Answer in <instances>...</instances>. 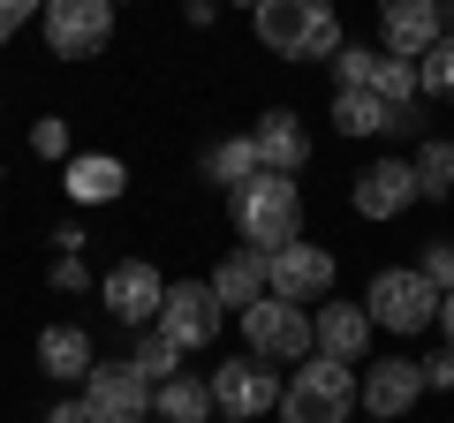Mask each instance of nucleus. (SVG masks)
<instances>
[{
  "label": "nucleus",
  "mask_w": 454,
  "mask_h": 423,
  "mask_svg": "<svg viewBox=\"0 0 454 423\" xmlns=\"http://www.w3.org/2000/svg\"><path fill=\"white\" fill-rule=\"evenodd\" d=\"M205 174H212V181H227V189L258 181V174H265V166H258V144H250V136H227V144L205 159Z\"/></svg>",
  "instance_id": "nucleus-25"
},
{
  "label": "nucleus",
  "mask_w": 454,
  "mask_h": 423,
  "mask_svg": "<svg viewBox=\"0 0 454 423\" xmlns=\"http://www.w3.org/2000/svg\"><path fill=\"white\" fill-rule=\"evenodd\" d=\"M417 401H424V363H409V356H387L356 378V408H372L379 423H402Z\"/></svg>",
  "instance_id": "nucleus-12"
},
{
  "label": "nucleus",
  "mask_w": 454,
  "mask_h": 423,
  "mask_svg": "<svg viewBox=\"0 0 454 423\" xmlns=\"http://www.w3.org/2000/svg\"><path fill=\"white\" fill-rule=\"evenodd\" d=\"M243 348L258 363H303V356H318L310 310L303 303H280V295H258V303L243 310Z\"/></svg>",
  "instance_id": "nucleus-5"
},
{
  "label": "nucleus",
  "mask_w": 454,
  "mask_h": 423,
  "mask_svg": "<svg viewBox=\"0 0 454 423\" xmlns=\"http://www.w3.org/2000/svg\"><path fill=\"white\" fill-rule=\"evenodd\" d=\"M31 151H38V159H68V121H31Z\"/></svg>",
  "instance_id": "nucleus-29"
},
{
  "label": "nucleus",
  "mask_w": 454,
  "mask_h": 423,
  "mask_svg": "<svg viewBox=\"0 0 454 423\" xmlns=\"http://www.w3.org/2000/svg\"><path fill=\"white\" fill-rule=\"evenodd\" d=\"M417 273L432 280L439 295H447V288H454V242H432V250H424V265H417Z\"/></svg>",
  "instance_id": "nucleus-30"
},
{
  "label": "nucleus",
  "mask_w": 454,
  "mask_h": 423,
  "mask_svg": "<svg viewBox=\"0 0 454 423\" xmlns=\"http://www.w3.org/2000/svg\"><path fill=\"white\" fill-rule=\"evenodd\" d=\"M372 91H379V106H387V114L417 106V98H424V83H417V61H394V53H379V68H372Z\"/></svg>",
  "instance_id": "nucleus-22"
},
{
  "label": "nucleus",
  "mask_w": 454,
  "mask_h": 423,
  "mask_svg": "<svg viewBox=\"0 0 454 423\" xmlns=\"http://www.w3.org/2000/svg\"><path fill=\"white\" fill-rule=\"evenodd\" d=\"M129 371L145 378V386H167V378L182 371V348L167 341L160 326H145V333H137V356H129Z\"/></svg>",
  "instance_id": "nucleus-24"
},
{
  "label": "nucleus",
  "mask_w": 454,
  "mask_h": 423,
  "mask_svg": "<svg viewBox=\"0 0 454 423\" xmlns=\"http://www.w3.org/2000/svg\"><path fill=\"white\" fill-rule=\"evenodd\" d=\"M454 393V348H447V356H424V393Z\"/></svg>",
  "instance_id": "nucleus-32"
},
{
  "label": "nucleus",
  "mask_w": 454,
  "mask_h": 423,
  "mask_svg": "<svg viewBox=\"0 0 454 423\" xmlns=\"http://www.w3.org/2000/svg\"><path fill=\"white\" fill-rule=\"evenodd\" d=\"M372 68H379V46H340L333 53V91H372Z\"/></svg>",
  "instance_id": "nucleus-27"
},
{
  "label": "nucleus",
  "mask_w": 454,
  "mask_h": 423,
  "mask_svg": "<svg viewBox=\"0 0 454 423\" xmlns=\"http://www.w3.org/2000/svg\"><path fill=\"white\" fill-rule=\"evenodd\" d=\"M409 196H417V166L409 159H372L356 174V189H348V204L364 219H394V212H409Z\"/></svg>",
  "instance_id": "nucleus-14"
},
{
  "label": "nucleus",
  "mask_w": 454,
  "mask_h": 423,
  "mask_svg": "<svg viewBox=\"0 0 454 423\" xmlns=\"http://www.w3.org/2000/svg\"><path fill=\"white\" fill-rule=\"evenodd\" d=\"M205 386H212V416H227V423H258V416L280 408V371L258 363L250 348H243V356H227Z\"/></svg>",
  "instance_id": "nucleus-6"
},
{
  "label": "nucleus",
  "mask_w": 454,
  "mask_h": 423,
  "mask_svg": "<svg viewBox=\"0 0 454 423\" xmlns=\"http://www.w3.org/2000/svg\"><path fill=\"white\" fill-rule=\"evenodd\" d=\"M152 416L160 423H212V386L190 371H175L167 386H152Z\"/></svg>",
  "instance_id": "nucleus-19"
},
{
  "label": "nucleus",
  "mask_w": 454,
  "mask_h": 423,
  "mask_svg": "<svg viewBox=\"0 0 454 423\" xmlns=\"http://www.w3.org/2000/svg\"><path fill=\"white\" fill-rule=\"evenodd\" d=\"M31 16H46V0H0V46H8Z\"/></svg>",
  "instance_id": "nucleus-31"
},
{
  "label": "nucleus",
  "mask_w": 454,
  "mask_h": 423,
  "mask_svg": "<svg viewBox=\"0 0 454 423\" xmlns=\"http://www.w3.org/2000/svg\"><path fill=\"white\" fill-rule=\"evenodd\" d=\"M212 295H220V310H235V318H243L250 303H258L265 295V250H227L220 265H212Z\"/></svg>",
  "instance_id": "nucleus-18"
},
{
  "label": "nucleus",
  "mask_w": 454,
  "mask_h": 423,
  "mask_svg": "<svg viewBox=\"0 0 454 423\" xmlns=\"http://www.w3.org/2000/svg\"><path fill=\"white\" fill-rule=\"evenodd\" d=\"M235 8H258V0H235Z\"/></svg>",
  "instance_id": "nucleus-35"
},
{
  "label": "nucleus",
  "mask_w": 454,
  "mask_h": 423,
  "mask_svg": "<svg viewBox=\"0 0 454 423\" xmlns=\"http://www.w3.org/2000/svg\"><path fill=\"white\" fill-rule=\"evenodd\" d=\"M91 363H98V348H91V333H83V326H46V333H38V371H46V378L83 386Z\"/></svg>",
  "instance_id": "nucleus-17"
},
{
  "label": "nucleus",
  "mask_w": 454,
  "mask_h": 423,
  "mask_svg": "<svg viewBox=\"0 0 454 423\" xmlns=\"http://www.w3.org/2000/svg\"><path fill=\"white\" fill-rule=\"evenodd\" d=\"M447 38V0H379V53L424 61Z\"/></svg>",
  "instance_id": "nucleus-8"
},
{
  "label": "nucleus",
  "mask_w": 454,
  "mask_h": 423,
  "mask_svg": "<svg viewBox=\"0 0 454 423\" xmlns=\"http://www.w3.org/2000/svg\"><path fill=\"white\" fill-rule=\"evenodd\" d=\"M235 235H243L250 250H288L303 242V189H295V174H258L235 189Z\"/></svg>",
  "instance_id": "nucleus-2"
},
{
  "label": "nucleus",
  "mask_w": 454,
  "mask_h": 423,
  "mask_svg": "<svg viewBox=\"0 0 454 423\" xmlns=\"http://www.w3.org/2000/svg\"><path fill=\"white\" fill-rule=\"evenodd\" d=\"M46 423H98V416H91V408H83V393H76V401H61V408H46Z\"/></svg>",
  "instance_id": "nucleus-33"
},
{
  "label": "nucleus",
  "mask_w": 454,
  "mask_h": 423,
  "mask_svg": "<svg viewBox=\"0 0 454 423\" xmlns=\"http://www.w3.org/2000/svg\"><path fill=\"white\" fill-rule=\"evenodd\" d=\"M409 166H417V196H432V204L454 196V144H447V136H424Z\"/></svg>",
  "instance_id": "nucleus-21"
},
{
  "label": "nucleus",
  "mask_w": 454,
  "mask_h": 423,
  "mask_svg": "<svg viewBox=\"0 0 454 423\" xmlns=\"http://www.w3.org/2000/svg\"><path fill=\"white\" fill-rule=\"evenodd\" d=\"M91 295H98V303H106V318H114V326H137V333H145V326H160V303H167V280L152 273L145 258H121V265H114V273L98 280Z\"/></svg>",
  "instance_id": "nucleus-9"
},
{
  "label": "nucleus",
  "mask_w": 454,
  "mask_h": 423,
  "mask_svg": "<svg viewBox=\"0 0 454 423\" xmlns=\"http://www.w3.org/2000/svg\"><path fill=\"white\" fill-rule=\"evenodd\" d=\"M258 46L288 61H333L340 53V8L333 0H258Z\"/></svg>",
  "instance_id": "nucleus-1"
},
{
  "label": "nucleus",
  "mask_w": 454,
  "mask_h": 423,
  "mask_svg": "<svg viewBox=\"0 0 454 423\" xmlns=\"http://www.w3.org/2000/svg\"><path fill=\"white\" fill-rule=\"evenodd\" d=\"M114 38V0H46V46L61 61H91Z\"/></svg>",
  "instance_id": "nucleus-10"
},
{
  "label": "nucleus",
  "mask_w": 454,
  "mask_h": 423,
  "mask_svg": "<svg viewBox=\"0 0 454 423\" xmlns=\"http://www.w3.org/2000/svg\"><path fill=\"white\" fill-rule=\"evenodd\" d=\"M364 310H372V326L379 333H424V326H439V288L417 273V265H387V273L364 288Z\"/></svg>",
  "instance_id": "nucleus-4"
},
{
  "label": "nucleus",
  "mask_w": 454,
  "mask_h": 423,
  "mask_svg": "<svg viewBox=\"0 0 454 423\" xmlns=\"http://www.w3.org/2000/svg\"><path fill=\"white\" fill-rule=\"evenodd\" d=\"M114 8H121V0H114Z\"/></svg>",
  "instance_id": "nucleus-36"
},
{
  "label": "nucleus",
  "mask_w": 454,
  "mask_h": 423,
  "mask_svg": "<svg viewBox=\"0 0 454 423\" xmlns=\"http://www.w3.org/2000/svg\"><path fill=\"white\" fill-rule=\"evenodd\" d=\"M280 416L288 423H348L356 416V371L333 356H303L280 386Z\"/></svg>",
  "instance_id": "nucleus-3"
},
{
  "label": "nucleus",
  "mask_w": 454,
  "mask_h": 423,
  "mask_svg": "<svg viewBox=\"0 0 454 423\" xmlns=\"http://www.w3.org/2000/svg\"><path fill=\"white\" fill-rule=\"evenodd\" d=\"M250 144H258V166H265V174H303V159H310V129H303V121L288 114V106L258 114Z\"/></svg>",
  "instance_id": "nucleus-15"
},
{
  "label": "nucleus",
  "mask_w": 454,
  "mask_h": 423,
  "mask_svg": "<svg viewBox=\"0 0 454 423\" xmlns=\"http://www.w3.org/2000/svg\"><path fill=\"white\" fill-rule=\"evenodd\" d=\"M417 83H424V98H447V106H454V31L417 61Z\"/></svg>",
  "instance_id": "nucleus-26"
},
{
  "label": "nucleus",
  "mask_w": 454,
  "mask_h": 423,
  "mask_svg": "<svg viewBox=\"0 0 454 423\" xmlns=\"http://www.w3.org/2000/svg\"><path fill=\"white\" fill-rule=\"evenodd\" d=\"M439 326H447V348H454V288L439 295Z\"/></svg>",
  "instance_id": "nucleus-34"
},
{
  "label": "nucleus",
  "mask_w": 454,
  "mask_h": 423,
  "mask_svg": "<svg viewBox=\"0 0 454 423\" xmlns=\"http://www.w3.org/2000/svg\"><path fill=\"white\" fill-rule=\"evenodd\" d=\"M325 288H333V250H318V242L265 250V295H280V303H318Z\"/></svg>",
  "instance_id": "nucleus-11"
},
{
  "label": "nucleus",
  "mask_w": 454,
  "mask_h": 423,
  "mask_svg": "<svg viewBox=\"0 0 454 423\" xmlns=\"http://www.w3.org/2000/svg\"><path fill=\"white\" fill-rule=\"evenodd\" d=\"M310 333H318V356H333V363H356L364 348H372V310L364 303H325L318 318H310Z\"/></svg>",
  "instance_id": "nucleus-16"
},
{
  "label": "nucleus",
  "mask_w": 454,
  "mask_h": 423,
  "mask_svg": "<svg viewBox=\"0 0 454 423\" xmlns=\"http://www.w3.org/2000/svg\"><path fill=\"white\" fill-rule=\"evenodd\" d=\"M53 288H61V295L98 288V280H91V265H83V250H61V258H53Z\"/></svg>",
  "instance_id": "nucleus-28"
},
{
  "label": "nucleus",
  "mask_w": 454,
  "mask_h": 423,
  "mask_svg": "<svg viewBox=\"0 0 454 423\" xmlns=\"http://www.w3.org/2000/svg\"><path fill=\"white\" fill-rule=\"evenodd\" d=\"M121 189H129V174H121V159H98V151H83V159H68V196H76V204H114Z\"/></svg>",
  "instance_id": "nucleus-20"
},
{
  "label": "nucleus",
  "mask_w": 454,
  "mask_h": 423,
  "mask_svg": "<svg viewBox=\"0 0 454 423\" xmlns=\"http://www.w3.org/2000/svg\"><path fill=\"white\" fill-rule=\"evenodd\" d=\"M227 326L220 295H212V280H167V303H160V333L182 348V356H197V348H212Z\"/></svg>",
  "instance_id": "nucleus-7"
},
{
  "label": "nucleus",
  "mask_w": 454,
  "mask_h": 423,
  "mask_svg": "<svg viewBox=\"0 0 454 423\" xmlns=\"http://www.w3.org/2000/svg\"><path fill=\"white\" fill-rule=\"evenodd\" d=\"M333 129L340 136H387V106H379V91H333Z\"/></svg>",
  "instance_id": "nucleus-23"
},
{
  "label": "nucleus",
  "mask_w": 454,
  "mask_h": 423,
  "mask_svg": "<svg viewBox=\"0 0 454 423\" xmlns=\"http://www.w3.org/2000/svg\"><path fill=\"white\" fill-rule=\"evenodd\" d=\"M83 408H91L98 423H145L152 416V386L129 371V363H91V378H83Z\"/></svg>",
  "instance_id": "nucleus-13"
}]
</instances>
